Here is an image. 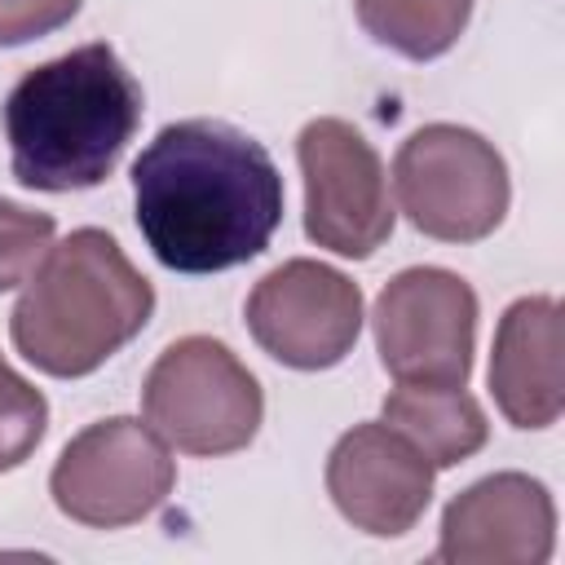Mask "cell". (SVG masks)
I'll list each match as a JSON object with an SVG mask.
<instances>
[{
	"label": "cell",
	"instance_id": "cell-16",
	"mask_svg": "<svg viewBox=\"0 0 565 565\" xmlns=\"http://www.w3.org/2000/svg\"><path fill=\"white\" fill-rule=\"evenodd\" d=\"M57 221L49 212H31L0 194V291L31 278V269L53 247Z\"/></svg>",
	"mask_w": 565,
	"mask_h": 565
},
{
	"label": "cell",
	"instance_id": "cell-13",
	"mask_svg": "<svg viewBox=\"0 0 565 565\" xmlns=\"http://www.w3.org/2000/svg\"><path fill=\"white\" fill-rule=\"evenodd\" d=\"M380 411L433 468H455L490 441V419L463 384H397Z\"/></svg>",
	"mask_w": 565,
	"mask_h": 565
},
{
	"label": "cell",
	"instance_id": "cell-17",
	"mask_svg": "<svg viewBox=\"0 0 565 565\" xmlns=\"http://www.w3.org/2000/svg\"><path fill=\"white\" fill-rule=\"evenodd\" d=\"M84 0H0V49L53 35L79 13Z\"/></svg>",
	"mask_w": 565,
	"mask_h": 565
},
{
	"label": "cell",
	"instance_id": "cell-5",
	"mask_svg": "<svg viewBox=\"0 0 565 565\" xmlns=\"http://www.w3.org/2000/svg\"><path fill=\"white\" fill-rule=\"evenodd\" d=\"M393 190L406 221L437 243L490 238L512 203L508 163L477 128L424 124L393 159Z\"/></svg>",
	"mask_w": 565,
	"mask_h": 565
},
{
	"label": "cell",
	"instance_id": "cell-4",
	"mask_svg": "<svg viewBox=\"0 0 565 565\" xmlns=\"http://www.w3.org/2000/svg\"><path fill=\"white\" fill-rule=\"evenodd\" d=\"M141 415L172 450L216 459L252 446L265 419V393L225 340L181 335L146 371Z\"/></svg>",
	"mask_w": 565,
	"mask_h": 565
},
{
	"label": "cell",
	"instance_id": "cell-12",
	"mask_svg": "<svg viewBox=\"0 0 565 565\" xmlns=\"http://www.w3.org/2000/svg\"><path fill=\"white\" fill-rule=\"evenodd\" d=\"M561 300L521 296L503 309L490 349V393L508 424L552 428L565 411L561 380Z\"/></svg>",
	"mask_w": 565,
	"mask_h": 565
},
{
	"label": "cell",
	"instance_id": "cell-9",
	"mask_svg": "<svg viewBox=\"0 0 565 565\" xmlns=\"http://www.w3.org/2000/svg\"><path fill=\"white\" fill-rule=\"evenodd\" d=\"M252 340L291 371H327L344 362L362 331V287L335 265L296 256L269 269L247 296Z\"/></svg>",
	"mask_w": 565,
	"mask_h": 565
},
{
	"label": "cell",
	"instance_id": "cell-10",
	"mask_svg": "<svg viewBox=\"0 0 565 565\" xmlns=\"http://www.w3.org/2000/svg\"><path fill=\"white\" fill-rule=\"evenodd\" d=\"M433 463L384 419L353 424L327 455V494L335 512L371 534L402 539L433 503Z\"/></svg>",
	"mask_w": 565,
	"mask_h": 565
},
{
	"label": "cell",
	"instance_id": "cell-1",
	"mask_svg": "<svg viewBox=\"0 0 565 565\" xmlns=\"http://www.w3.org/2000/svg\"><path fill=\"white\" fill-rule=\"evenodd\" d=\"M132 207L159 265L221 274L269 247L282 225V172L234 124L177 119L132 159Z\"/></svg>",
	"mask_w": 565,
	"mask_h": 565
},
{
	"label": "cell",
	"instance_id": "cell-14",
	"mask_svg": "<svg viewBox=\"0 0 565 565\" xmlns=\"http://www.w3.org/2000/svg\"><path fill=\"white\" fill-rule=\"evenodd\" d=\"M472 4L477 0H353V13L375 44L411 62H433L459 44Z\"/></svg>",
	"mask_w": 565,
	"mask_h": 565
},
{
	"label": "cell",
	"instance_id": "cell-7",
	"mask_svg": "<svg viewBox=\"0 0 565 565\" xmlns=\"http://www.w3.org/2000/svg\"><path fill=\"white\" fill-rule=\"evenodd\" d=\"M477 291L441 265H411L375 296L380 366L397 384H468L477 353Z\"/></svg>",
	"mask_w": 565,
	"mask_h": 565
},
{
	"label": "cell",
	"instance_id": "cell-2",
	"mask_svg": "<svg viewBox=\"0 0 565 565\" xmlns=\"http://www.w3.org/2000/svg\"><path fill=\"white\" fill-rule=\"evenodd\" d=\"M141 124V84L110 44L31 66L4 97L13 181L44 194L102 185Z\"/></svg>",
	"mask_w": 565,
	"mask_h": 565
},
{
	"label": "cell",
	"instance_id": "cell-6",
	"mask_svg": "<svg viewBox=\"0 0 565 565\" xmlns=\"http://www.w3.org/2000/svg\"><path fill=\"white\" fill-rule=\"evenodd\" d=\"M172 486V446L132 415H110L75 433L49 472L57 512L88 530H124L146 521L168 503Z\"/></svg>",
	"mask_w": 565,
	"mask_h": 565
},
{
	"label": "cell",
	"instance_id": "cell-15",
	"mask_svg": "<svg viewBox=\"0 0 565 565\" xmlns=\"http://www.w3.org/2000/svg\"><path fill=\"white\" fill-rule=\"evenodd\" d=\"M44 428H49L44 393L31 380H22L0 353V472L22 468L44 441Z\"/></svg>",
	"mask_w": 565,
	"mask_h": 565
},
{
	"label": "cell",
	"instance_id": "cell-11",
	"mask_svg": "<svg viewBox=\"0 0 565 565\" xmlns=\"http://www.w3.org/2000/svg\"><path fill=\"white\" fill-rule=\"evenodd\" d=\"M556 547L552 490L530 472H490L441 512L433 561L441 565H543Z\"/></svg>",
	"mask_w": 565,
	"mask_h": 565
},
{
	"label": "cell",
	"instance_id": "cell-3",
	"mask_svg": "<svg viewBox=\"0 0 565 565\" xmlns=\"http://www.w3.org/2000/svg\"><path fill=\"white\" fill-rule=\"evenodd\" d=\"M154 313L150 278L124 247L97 230H71L44 252L9 313L13 349L53 380H79L106 366Z\"/></svg>",
	"mask_w": 565,
	"mask_h": 565
},
{
	"label": "cell",
	"instance_id": "cell-8",
	"mask_svg": "<svg viewBox=\"0 0 565 565\" xmlns=\"http://www.w3.org/2000/svg\"><path fill=\"white\" fill-rule=\"evenodd\" d=\"M296 163L305 177V234L349 260L375 256L397 221L375 146L349 119L322 115L300 128Z\"/></svg>",
	"mask_w": 565,
	"mask_h": 565
}]
</instances>
